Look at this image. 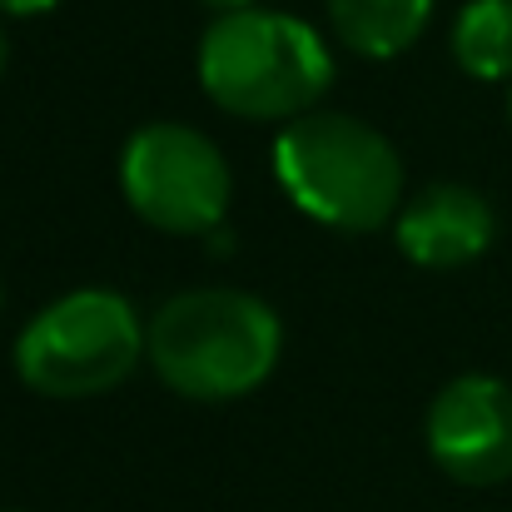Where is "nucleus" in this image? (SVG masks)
I'll list each match as a JSON object with an SVG mask.
<instances>
[{
	"mask_svg": "<svg viewBox=\"0 0 512 512\" xmlns=\"http://www.w3.org/2000/svg\"><path fill=\"white\" fill-rule=\"evenodd\" d=\"M10 70V35H5V15H0V80Z\"/></svg>",
	"mask_w": 512,
	"mask_h": 512,
	"instance_id": "f8f14e48",
	"label": "nucleus"
},
{
	"mask_svg": "<svg viewBox=\"0 0 512 512\" xmlns=\"http://www.w3.org/2000/svg\"><path fill=\"white\" fill-rule=\"evenodd\" d=\"M199 5H209L214 15H224V10H249V5H259V0H199Z\"/></svg>",
	"mask_w": 512,
	"mask_h": 512,
	"instance_id": "9b49d317",
	"label": "nucleus"
},
{
	"mask_svg": "<svg viewBox=\"0 0 512 512\" xmlns=\"http://www.w3.org/2000/svg\"><path fill=\"white\" fill-rule=\"evenodd\" d=\"M423 443L438 473L463 488H498L512 478V383L498 373L448 378L423 418Z\"/></svg>",
	"mask_w": 512,
	"mask_h": 512,
	"instance_id": "423d86ee",
	"label": "nucleus"
},
{
	"mask_svg": "<svg viewBox=\"0 0 512 512\" xmlns=\"http://www.w3.org/2000/svg\"><path fill=\"white\" fill-rule=\"evenodd\" d=\"M0 304H5V294H0Z\"/></svg>",
	"mask_w": 512,
	"mask_h": 512,
	"instance_id": "2eb2a0df",
	"label": "nucleus"
},
{
	"mask_svg": "<svg viewBox=\"0 0 512 512\" xmlns=\"http://www.w3.org/2000/svg\"><path fill=\"white\" fill-rule=\"evenodd\" d=\"M5 512H25V508H5Z\"/></svg>",
	"mask_w": 512,
	"mask_h": 512,
	"instance_id": "4468645a",
	"label": "nucleus"
},
{
	"mask_svg": "<svg viewBox=\"0 0 512 512\" xmlns=\"http://www.w3.org/2000/svg\"><path fill=\"white\" fill-rule=\"evenodd\" d=\"M448 50L468 80L508 85L512 80V0H468L453 15Z\"/></svg>",
	"mask_w": 512,
	"mask_h": 512,
	"instance_id": "1a4fd4ad",
	"label": "nucleus"
},
{
	"mask_svg": "<svg viewBox=\"0 0 512 512\" xmlns=\"http://www.w3.org/2000/svg\"><path fill=\"white\" fill-rule=\"evenodd\" d=\"M508 125H512V80H508Z\"/></svg>",
	"mask_w": 512,
	"mask_h": 512,
	"instance_id": "ddd939ff",
	"label": "nucleus"
},
{
	"mask_svg": "<svg viewBox=\"0 0 512 512\" xmlns=\"http://www.w3.org/2000/svg\"><path fill=\"white\" fill-rule=\"evenodd\" d=\"M145 363L189 403H234L259 393L284 358V319L249 289H179L150 314Z\"/></svg>",
	"mask_w": 512,
	"mask_h": 512,
	"instance_id": "f03ea898",
	"label": "nucleus"
},
{
	"mask_svg": "<svg viewBox=\"0 0 512 512\" xmlns=\"http://www.w3.org/2000/svg\"><path fill=\"white\" fill-rule=\"evenodd\" d=\"M398 254L418 269L448 274V269H468L478 264L493 239H498V214L488 204V194H478L473 184L458 179H438L423 184L418 194L403 199L398 219L388 224Z\"/></svg>",
	"mask_w": 512,
	"mask_h": 512,
	"instance_id": "0eeeda50",
	"label": "nucleus"
},
{
	"mask_svg": "<svg viewBox=\"0 0 512 512\" xmlns=\"http://www.w3.org/2000/svg\"><path fill=\"white\" fill-rule=\"evenodd\" d=\"M334 50L319 25L289 10L249 5L204 25L194 75L209 105L254 125H289L334 90Z\"/></svg>",
	"mask_w": 512,
	"mask_h": 512,
	"instance_id": "f257e3e1",
	"label": "nucleus"
},
{
	"mask_svg": "<svg viewBox=\"0 0 512 512\" xmlns=\"http://www.w3.org/2000/svg\"><path fill=\"white\" fill-rule=\"evenodd\" d=\"M269 165L289 204L334 234L388 229L408 199L403 155L393 150V140L348 110L319 105L279 125Z\"/></svg>",
	"mask_w": 512,
	"mask_h": 512,
	"instance_id": "7ed1b4c3",
	"label": "nucleus"
},
{
	"mask_svg": "<svg viewBox=\"0 0 512 512\" xmlns=\"http://www.w3.org/2000/svg\"><path fill=\"white\" fill-rule=\"evenodd\" d=\"M150 319L105 284L70 289L50 304H40L10 348L15 378L55 403H80V398H105L115 393L150 348Z\"/></svg>",
	"mask_w": 512,
	"mask_h": 512,
	"instance_id": "20e7f679",
	"label": "nucleus"
},
{
	"mask_svg": "<svg viewBox=\"0 0 512 512\" xmlns=\"http://www.w3.org/2000/svg\"><path fill=\"white\" fill-rule=\"evenodd\" d=\"M329 30L363 60H398L433 25L438 0H324Z\"/></svg>",
	"mask_w": 512,
	"mask_h": 512,
	"instance_id": "6e6552de",
	"label": "nucleus"
},
{
	"mask_svg": "<svg viewBox=\"0 0 512 512\" xmlns=\"http://www.w3.org/2000/svg\"><path fill=\"white\" fill-rule=\"evenodd\" d=\"M120 194L130 214L160 234L209 239L229 224L234 204V170L224 150L184 125V120H150L120 145Z\"/></svg>",
	"mask_w": 512,
	"mask_h": 512,
	"instance_id": "39448f33",
	"label": "nucleus"
},
{
	"mask_svg": "<svg viewBox=\"0 0 512 512\" xmlns=\"http://www.w3.org/2000/svg\"><path fill=\"white\" fill-rule=\"evenodd\" d=\"M60 0H0V15L10 20H30V15H50Z\"/></svg>",
	"mask_w": 512,
	"mask_h": 512,
	"instance_id": "9d476101",
	"label": "nucleus"
}]
</instances>
